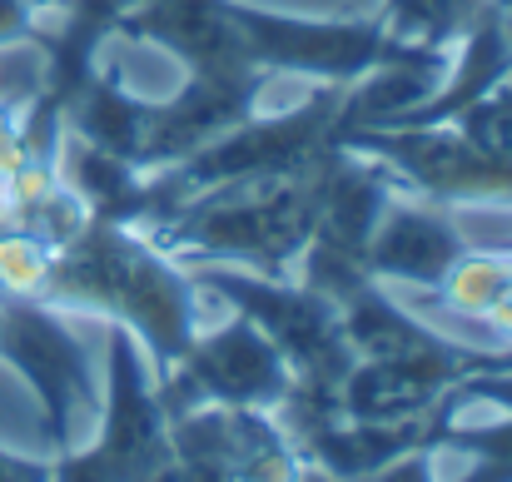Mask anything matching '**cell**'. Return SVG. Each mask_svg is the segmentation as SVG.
I'll use <instances>...</instances> for the list:
<instances>
[{"mask_svg":"<svg viewBox=\"0 0 512 482\" xmlns=\"http://www.w3.org/2000/svg\"><path fill=\"white\" fill-rule=\"evenodd\" d=\"M428 443H433V453L473 458V473L463 482H512V413L488 428H463L458 403L443 393L428 413Z\"/></svg>","mask_w":512,"mask_h":482,"instance_id":"5","label":"cell"},{"mask_svg":"<svg viewBox=\"0 0 512 482\" xmlns=\"http://www.w3.org/2000/svg\"><path fill=\"white\" fill-rule=\"evenodd\" d=\"M155 388H160V403L170 418L194 413V408H264V413H274L294 388V368L254 323L234 314L219 328H199L194 343L184 348V358Z\"/></svg>","mask_w":512,"mask_h":482,"instance_id":"3","label":"cell"},{"mask_svg":"<svg viewBox=\"0 0 512 482\" xmlns=\"http://www.w3.org/2000/svg\"><path fill=\"white\" fill-rule=\"evenodd\" d=\"M160 482H199V478H194V473H184V468L174 463V468H170V473H165V478H160Z\"/></svg>","mask_w":512,"mask_h":482,"instance_id":"7","label":"cell"},{"mask_svg":"<svg viewBox=\"0 0 512 482\" xmlns=\"http://www.w3.org/2000/svg\"><path fill=\"white\" fill-rule=\"evenodd\" d=\"M0 358L35 388L45 408V433L60 453L80 448L100 423V388L80 338L45 299L0 289Z\"/></svg>","mask_w":512,"mask_h":482,"instance_id":"2","label":"cell"},{"mask_svg":"<svg viewBox=\"0 0 512 482\" xmlns=\"http://www.w3.org/2000/svg\"><path fill=\"white\" fill-rule=\"evenodd\" d=\"M433 448H418V453H408V458H398V463H388L383 473H373L368 482H438L433 478Z\"/></svg>","mask_w":512,"mask_h":482,"instance_id":"6","label":"cell"},{"mask_svg":"<svg viewBox=\"0 0 512 482\" xmlns=\"http://www.w3.org/2000/svg\"><path fill=\"white\" fill-rule=\"evenodd\" d=\"M35 299L125 323L140 338V348H150L155 383L194 343L199 309H204V289L179 259L160 254L135 224L95 219V214L70 244L50 249Z\"/></svg>","mask_w":512,"mask_h":482,"instance_id":"1","label":"cell"},{"mask_svg":"<svg viewBox=\"0 0 512 482\" xmlns=\"http://www.w3.org/2000/svg\"><path fill=\"white\" fill-rule=\"evenodd\" d=\"M473 254V239L463 234V224L443 209H428V204H398L388 199L373 239H368V254H363V269L368 279L388 284V279H403V284H418V289H443V279Z\"/></svg>","mask_w":512,"mask_h":482,"instance_id":"4","label":"cell"}]
</instances>
